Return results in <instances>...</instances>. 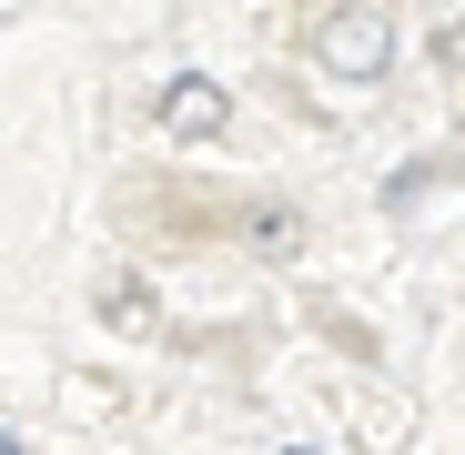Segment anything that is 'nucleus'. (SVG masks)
<instances>
[{"label": "nucleus", "instance_id": "1", "mask_svg": "<svg viewBox=\"0 0 465 455\" xmlns=\"http://www.w3.org/2000/svg\"><path fill=\"white\" fill-rule=\"evenodd\" d=\"M334 71H384V51H395V31H384V11H344V21H324V41H314Z\"/></svg>", "mask_w": 465, "mask_h": 455}, {"label": "nucleus", "instance_id": "2", "mask_svg": "<svg viewBox=\"0 0 465 455\" xmlns=\"http://www.w3.org/2000/svg\"><path fill=\"white\" fill-rule=\"evenodd\" d=\"M163 122H173V132H213V122H223V92L203 82V71H183V82L163 92Z\"/></svg>", "mask_w": 465, "mask_h": 455}, {"label": "nucleus", "instance_id": "3", "mask_svg": "<svg viewBox=\"0 0 465 455\" xmlns=\"http://www.w3.org/2000/svg\"><path fill=\"white\" fill-rule=\"evenodd\" d=\"M0 455H21V435H0Z\"/></svg>", "mask_w": 465, "mask_h": 455}]
</instances>
